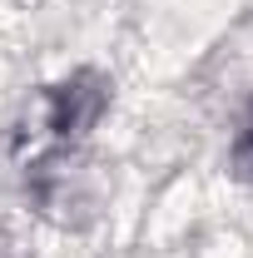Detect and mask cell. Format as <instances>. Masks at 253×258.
I'll use <instances>...</instances> for the list:
<instances>
[{
  "mask_svg": "<svg viewBox=\"0 0 253 258\" xmlns=\"http://www.w3.org/2000/svg\"><path fill=\"white\" fill-rule=\"evenodd\" d=\"M0 258H20V248H15V243H10L5 233H0Z\"/></svg>",
  "mask_w": 253,
  "mask_h": 258,
  "instance_id": "cell-3",
  "label": "cell"
},
{
  "mask_svg": "<svg viewBox=\"0 0 253 258\" xmlns=\"http://www.w3.org/2000/svg\"><path fill=\"white\" fill-rule=\"evenodd\" d=\"M104 99H109V85L90 75V70H80V75H70L65 85H55L50 95H45V129L50 134H85V129L99 119V109H104Z\"/></svg>",
  "mask_w": 253,
  "mask_h": 258,
  "instance_id": "cell-1",
  "label": "cell"
},
{
  "mask_svg": "<svg viewBox=\"0 0 253 258\" xmlns=\"http://www.w3.org/2000/svg\"><path fill=\"white\" fill-rule=\"evenodd\" d=\"M233 159H238V169H248V174H253V119L243 124L238 144H233Z\"/></svg>",
  "mask_w": 253,
  "mask_h": 258,
  "instance_id": "cell-2",
  "label": "cell"
}]
</instances>
